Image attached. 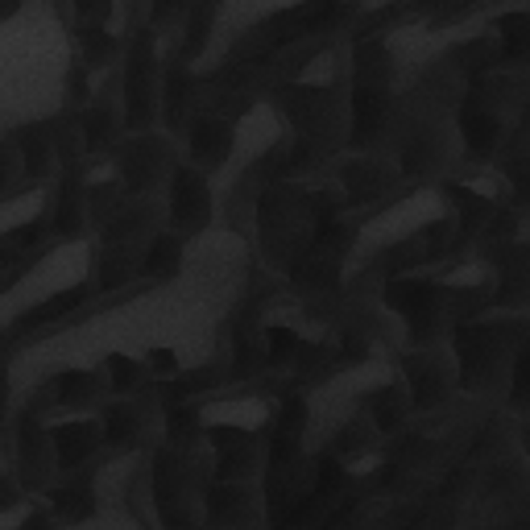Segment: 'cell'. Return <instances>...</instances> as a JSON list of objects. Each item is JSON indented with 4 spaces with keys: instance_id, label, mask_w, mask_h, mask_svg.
I'll return each instance as SVG.
<instances>
[{
    "instance_id": "6da1fadb",
    "label": "cell",
    "mask_w": 530,
    "mask_h": 530,
    "mask_svg": "<svg viewBox=\"0 0 530 530\" xmlns=\"http://www.w3.org/2000/svg\"><path fill=\"white\" fill-rule=\"evenodd\" d=\"M489 137H493V124L481 121V117H468V141L477 145V149H485V145H489Z\"/></svg>"
}]
</instances>
